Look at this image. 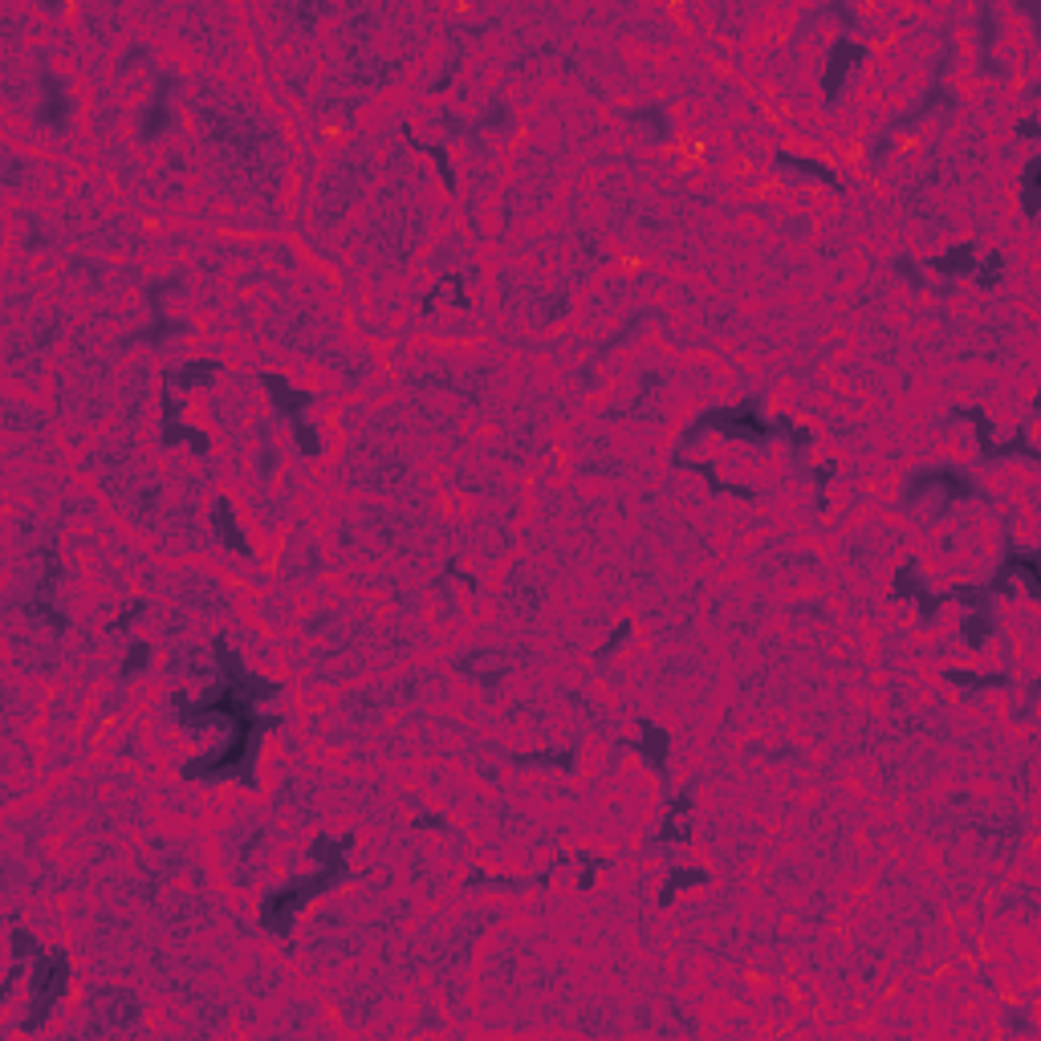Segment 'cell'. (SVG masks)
<instances>
[{"label": "cell", "mask_w": 1041, "mask_h": 1041, "mask_svg": "<svg viewBox=\"0 0 1041 1041\" xmlns=\"http://www.w3.org/2000/svg\"><path fill=\"white\" fill-rule=\"evenodd\" d=\"M171 704L188 732H204L212 724L228 728V741L220 749L179 765L183 781H236L244 789H257V761H261L265 737L281 728V716H261V704L249 692H240L236 684H228L220 676L196 700L188 692H171Z\"/></svg>", "instance_id": "1"}, {"label": "cell", "mask_w": 1041, "mask_h": 1041, "mask_svg": "<svg viewBox=\"0 0 1041 1041\" xmlns=\"http://www.w3.org/2000/svg\"><path fill=\"white\" fill-rule=\"evenodd\" d=\"M354 842H358L354 834H342V838L318 834V838L310 842V859L318 863L314 875L293 879V883L269 891V895L261 899L257 924H261L269 936L289 940L293 928H297V920L305 915V907H310L314 899H322V895H330L334 887H342V879L350 875V850H354Z\"/></svg>", "instance_id": "2"}, {"label": "cell", "mask_w": 1041, "mask_h": 1041, "mask_svg": "<svg viewBox=\"0 0 1041 1041\" xmlns=\"http://www.w3.org/2000/svg\"><path fill=\"white\" fill-rule=\"evenodd\" d=\"M708 432H716L724 440H741V444H769L777 436V427H773V419L761 415V395H753V399H741V403H724V407L700 411L680 432L676 452L700 444Z\"/></svg>", "instance_id": "3"}, {"label": "cell", "mask_w": 1041, "mask_h": 1041, "mask_svg": "<svg viewBox=\"0 0 1041 1041\" xmlns=\"http://www.w3.org/2000/svg\"><path fill=\"white\" fill-rule=\"evenodd\" d=\"M74 989V964L66 948H45L29 968V1013L17 1021V1033H41L53 1009L70 997Z\"/></svg>", "instance_id": "4"}, {"label": "cell", "mask_w": 1041, "mask_h": 1041, "mask_svg": "<svg viewBox=\"0 0 1041 1041\" xmlns=\"http://www.w3.org/2000/svg\"><path fill=\"white\" fill-rule=\"evenodd\" d=\"M952 598L964 606V623H960V643L968 651H985V643L997 635V615H993V594L985 586H968L956 582Z\"/></svg>", "instance_id": "5"}, {"label": "cell", "mask_w": 1041, "mask_h": 1041, "mask_svg": "<svg viewBox=\"0 0 1041 1041\" xmlns=\"http://www.w3.org/2000/svg\"><path fill=\"white\" fill-rule=\"evenodd\" d=\"M871 61V45L867 41H854V37H838L834 45H830V53H826V66H822V74H818V86H822V102L826 106H834L838 102V94L846 90V78L859 70V66H867Z\"/></svg>", "instance_id": "6"}, {"label": "cell", "mask_w": 1041, "mask_h": 1041, "mask_svg": "<svg viewBox=\"0 0 1041 1041\" xmlns=\"http://www.w3.org/2000/svg\"><path fill=\"white\" fill-rule=\"evenodd\" d=\"M944 493L948 501H968V497H976V480L968 476V472H960V468H920V472H911L907 480H903V505H915L924 493Z\"/></svg>", "instance_id": "7"}, {"label": "cell", "mask_w": 1041, "mask_h": 1041, "mask_svg": "<svg viewBox=\"0 0 1041 1041\" xmlns=\"http://www.w3.org/2000/svg\"><path fill=\"white\" fill-rule=\"evenodd\" d=\"M1021 578V586H1025V594L1029 598H1041V558L1033 554V549H1017L1013 541L1005 545V558H1001V566H997V574L989 578V594L997 598V594H1017V582Z\"/></svg>", "instance_id": "8"}, {"label": "cell", "mask_w": 1041, "mask_h": 1041, "mask_svg": "<svg viewBox=\"0 0 1041 1041\" xmlns=\"http://www.w3.org/2000/svg\"><path fill=\"white\" fill-rule=\"evenodd\" d=\"M891 598H895V602H911V606H915V619H920V623H932V619L940 615V606H944V594H936V590L924 586L920 566H915V562H899V566H895V574H891Z\"/></svg>", "instance_id": "9"}, {"label": "cell", "mask_w": 1041, "mask_h": 1041, "mask_svg": "<svg viewBox=\"0 0 1041 1041\" xmlns=\"http://www.w3.org/2000/svg\"><path fill=\"white\" fill-rule=\"evenodd\" d=\"M692 806H696V781H688V785L676 793V798L667 802L659 826L651 830V842H655V846H688V842H692V826H688Z\"/></svg>", "instance_id": "10"}, {"label": "cell", "mask_w": 1041, "mask_h": 1041, "mask_svg": "<svg viewBox=\"0 0 1041 1041\" xmlns=\"http://www.w3.org/2000/svg\"><path fill=\"white\" fill-rule=\"evenodd\" d=\"M9 940H13V944H9L13 960H9V976H5V989H0V1001H13V993H17V985L29 976L33 960L45 952V944H41V940H37V936L17 920V915L9 920Z\"/></svg>", "instance_id": "11"}, {"label": "cell", "mask_w": 1041, "mask_h": 1041, "mask_svg": "<svg viewBox=\"0 0 1041 1041\" xmlns=\"http://www.w3.org/2000/svg\"><path fill=\"white\" fill-rule=\"evenodd\" d=\"M212 533H216V541L228 549V554L253 558V541H249V533H244V525H240V517H236V505H232L224 493L212 497Z\"/></svg>", "instance_id": "12"}, {"label": "cell", "mask_w": 1041, "mask_h": 1041, "mask_svg": "<svg viewBox=\"0 0 1041 1041\" xmlns=\"http://www.w3.org/2000/svg\"><path fill=\"white\" fill-rule=\"evenodd\" d=\"M773 163L777 167H785V171H798V175H806V179H814V183H822V188H834V192H846V179L822 159V155H806V151H789V147H777L773 151Z\"/></svg>", "instance_id": "13"}, {"label": "cell", "mask_w": 1041, "mask_h": 1041, "mask_svg": "<svg viewBox=\"0 0 1041 1041\" xmlns=\"http://www.w3.org/2000/svg\"><path fill=\"white\" fill-rule=\"evenodd\" d=\"M261 387H265V395H269L273 411H277L281 419H289V423L305 419V407L314 403V395H310V391L293 387L285 375H273V371H265V375H261Z\"/></svg>", "instance_id": "14"}, {"label": "cell", "mask_w": 1041, "mask_h": 1041, "mask_svg": "<svg viewBox=\"0 0 1041 1041\" xmlns=\"http://www.w3.org/2000/svg\"><path fill=\"white\" fill-rule=\"evenodd\" d=\"M635 753H639V761L651 769V773H667V753H671V732L663 728V724H651V720H643L639 724V737H635V745H631Z\"/></svg>", "instance_id": "15"}, {"label": "cell", "mask_w": 1041, "mask_h": 1041, "mask_svg": "<svg viewBox=\"0 0 1041 1041\" xmlns=\"http://www.w3.org/2000/svg\"><path fill=\"white\" fill-rule=\"evenodd\" d=\"M667 464H671V468H688V472H700V476L708 480V488H712L716 497H732V501H757V493H753L749 484L724 480V476L716 472V464H712V460H688V456H680V452H676V456H671Z\"/></svg>", "instance_id": "16"}, {"label": "cell", "mask_w": 1041, "mask_h": 1041, "mask_svg": "<svg viewBox=\"0 0 1041 1041\" xmlns=\"http://www.w3.org/2000/svg\"><path fill=\"white\" fill-rule=\"evenodd\" d=\"M712 883V871L708 867H671L667 871V879H663V887H659V895H655V903L667 911V907H676L680 903V895H688V891H700V887H708Z\"/></svg>", "instance_id": "17"}, {"label": "cell", "mask_w": 1041, "mask_h": 1041, "mask_svg": "<svg viewBox=\"0 0 1041 1041\" xmlns=\"http://www.w3.org/2000/svg\"><path fill=\"white\" fill-rule=\"evenodd\" d=\"M41 106L33 110V118L37 122H45V127H66V114H70V90H66V82H61L57 74H41Z\"/></svg>", "instance_id": "18"}, {"label": "cell", "mask_w": 1041, "mask_h": 1041, "mask_svg": "<svg viewBox=\"0 0 1041 1041\" xmlns=\"http://www.w3.org/2000/svg\"><path fill=\"white\" fill-rule=\"evenodd\" d=\"M976 261H981V249H976V240H960V244H948L944 253H936V257L928 261V269L940 273V277H972Z\"/></svg>", "instance_id": "19"}, {"label": "cell", "mask_w": 1041, "mask_h": 1041, "mask_svg": "<svg viewBox=\"0 0 1041 1041\" xmlns=\"http://www.w3.org/2000/svg\"><path fill=\"white\" fill-rule=\"evenodd\" d=\"M159 293H163V281L147 285V305H151V326L135 334V338H139V342H147V346H163V342H167L171 334H183V330H188V326H183V322H171V318L163 314V301H159Z\"/></svg>", "instance_id": "20"}, {"label": "cell", "mask_w": 1041, "mask_h": 1041, "mask_svg": "<svg viewBox=\"0 0 1041 1041\" xmlns=\"http://www.w3.org/2000/svg\"><path fill=\"white\" fill-rule=\"evenodd\" d=\"M216 371H220V358H188L179 366V371H171V387L175 391H204L212 379H216Z\"/></svg>", "instance_id": "21"}, {"label": "cell", "mask_w": 1041, "mask_h": 1041, "mask_svg": "<svg viewBox=\"0 0 1041 1041\" xmlns=\"http://www.w3.org/2000/svg\"><path fill=\"white\" fill-rule=\"evenodd\" d=\"M159 440H163V448H179V444H188L196 456H208L212 452V436L204 432V427H196V423H163L159 427Z\"/></svg>", "instance_id": "22"}, {"label": "cell", "mask_w": 1041, "mask_h": 1041, "mask_svg": "<svg viewBox=\"0 0 1041 1041\" xmlns=\"http://www.w3.org/2000/svg\"><path fill=\"white\" fill-rule=\"evenodd\" d=\"M403 139L419 151V155H427L436 163V171H440V183H444V192H452L456 196V188H460V179H456V167H452V151L448 147H436V143H423V139H415L411 131H403Z\"/></svg>", "instance_id": "23"}, {"label": "cell", "mask_w": 1041, "mask_h": 1041, "mask_svg": "<svg viewBox=\"0 0 1041 1041\" xmlns=\"http://www.w3.org/2000/svg\"><path fill=\"white\" fill-rule=\"evenodd\" d=\"M1021 216L1037 220L1041 216V159H1025L1021 167Z\"/></svg>", "instance_id": "24"}, {"label": "cell", "mask_w": 1041, "mask_h": 1041, "mask_svg": "<svg viewBox=\"0 0 1041 1041\" xmlns=\"http://www.w3.org/2000/svg\"><path fill=\"white\" fill-rule=\"evenodd\" d=\"M513 765H541V769L574 773V769H578V749H533V753H513Z\"/></svg>", "instance_id": "25"}, {"label": "cell", "mask_w": 1041, "mask_h": 1041, "mask_svg": "<svg viewBox=\"0 0 1041 1041\" xmlns=\"http://www.w3.org/2000/svg\"><path fill=\"white\" fill-rule=\"evenodd\" d=\"M952 415H960V419H968L972 427H976V444H981V456L985 460H997V452H1001V444L993 440V419L981 411V407H956Z\"/></svg>", "instance_id": "26"}, {"label": "cell", "mask_w": 1041, "mask_h": 1041, "mask_svg": "<svg viewBox=\"0 0 1041 1041\" xmlns=\"http://www.w3.org/2000/svg\"><path fill=\"white\" fill-rule=\"evenodd\" d=\"M1005 269H1009L1005 253H985L981 261H976V269H972V281H976V289H981V293H993V289L1005 281Z\"/></svg>", "instance_id": "27"}, {"label": "cell", "mask_w": 1041, "mask_h": 1041, "mask_svg": "<svg viewBox=\"0 0 1041 1041\" xmlns=\"http://www.w3.org/2000/svg\"><path fill=\"white\" fill-rule=\"evenodd\" d=\"M944 680L964 688V692H985V688H1005L1009 676H981V671H964V667H944Z\"/></svg>", "instance_id": "28"}, {"label": "cell", "mask_w": 1041, "mask_h": 1041, "mask_svg": "<svg viewBox=\"0 0 1041 1041\" xmlns=\"http://www.w3.org/2000/svg\"><path fill=\"white\" fill-rule=\"evenodd\" d=\"M773 427H777V436H785V440H789V448H793V452H806V448H814V432H810L806 423H798V419H793V415H785V411H781V415H773Z\"/></svg>", "instance_id": "29"}, {"label": "cell", "mask_w": 1041, "mask_h": 1041, "mask_svg": "<svg viewBox=\"0 0 1041 1041\" xmlns=\"http://www.w3.org/2000/svg\"><path fill=\"white\" fill-rule=\"evenodd\" d=\"M25 615H33V619H45V623H49V627H53L57 635H66V631H70V619H66V610H61V606H57L53 598H37V594H33V598L25 602Z\"/></svg>", "instance_id": "30"}, {"label": "cell", "mask_w": 1041, "mask_h": 1041, "mask_svg": "<svg viewBox=\"0 0 1041 1041\" xmlns=\"http://www.w3.org/2000/svg\"><path fill=\"white\" fill-rule=\"evenodd\" d=\"M944 98H952V94H948L944 86H932V90L924 94V102H920V106H915V110H903V114H899V118L891 122V135H899L903 127H911V122H920L924 114H932V110H936V106H940Z\"/></svg>", "instance_id": "31"}, {"label": "cell", "mask_w": 1041, "mask_h": 1041, "mask_svg": "<svg viewBox=\"0 0 1041 1041\" xmlns=\"http://www.w3.org/2000/svg\"><path fill=\"white\" fill-rule=\"evenodd\" d=\"M139 127H143V139H155V135L167 127V94H163V90H159V94H155V102L143 110Z\"/></svg>", "instance_id": "32"}, {"label": "cell", "mask_w": 1041, "mask_h": 1041, "mask_svg": "<svg viewBox=\"0 0 1041 1041\" xmlns=\"http://www.w3.org/2000/svg\"><path fill=\"white\" fill-rule=\"evenodd\" d=\"M293 448L301 452V456H322V436H318V427L314 423H305V419H297L293 423Z\"/></svg>", "instance_id": "33"}, {"label": "cell", "mask_w": 1041, "mask_h": 1041, "mask_svg": "<svg viewBox=\"0 0 1041 1041\" xmlns=\"http://www.w3.org/2000/svg\"><path fill=\"white\" fill-rule=\"evenodd\" d=\"M147 663H151V647H147V643H131L127 659H122V667H118V676H122V680H135L139 671H147Z\"/></svg>", "instance_id": "34"}, {"label": "cell", "mask_w": 1041, "mask_h": 1041, "mask_svg": "<svg viewBox=\"0 0 1041 1041\" xmlns=\"http://www.w3.org/2000/svg\"><path fill=\"white\" fill-rule=\"evenodd\" d=\"M631 635H635V619H619V627L606 635V643H602L598 659H606V655H615L619 647H627V643H631Z\"/></svg>", "instance_id": "35"}, {"label": "cell", "mask_w": 1041, "mask_h": 1041, "mask_svg": "<svg viewBox=\"0 0 1041 1041\" xmlns=\"http://www.w3.org/2000/svg\"><path fill=\"white\" fill-rule=\"evenodd\" d=\"M891 269H895V277H899V281H907L911 289H924V273H920V261H915V257H907V253H903V257H895V261H891Z\"/></svg>", "instance_id": "36"}, {"label": "cell", "mask_w": 1041, "mask_h": 1041, "mask_svg": "<svg viewBox=\"0 0 1041 1041\" xmlns=\"http://www.w3.org/2000/svg\"><path fill=\"white\" fill-rule=\"evenodd\" d=\"M143 610H147V598H131L127 606L118 610V619L110 623V631H127V627H131V623H135V619L143 615Z\"/></svg>", "instance_id": "37"}, {"label": "cell", "mask_w": 1041, "mask_h": 1041, "mask_svg": "<svg viewBox=\"0 0 1041 1041\" xmlns=\"http://www.w3.org/2000/svg\"><path fill=\"white\" fill-rule=\"evenodd\" d=\"M834 476H838V460L826 456V460L814 468V488H818V493H830V480H834Z\"/></svg>", "instance_id": "38"}, {"label": "cell", "mask_w": 1041, "mask_h": 1041, "mask_svg": "<svg viewBox=\"0 0 1041 1041\" xmlns=\"http://www.w3.org/2000/svg\"><path fill=\"white\" fill-rule=\"evenodd\" d=\"M997 41V17L989 5H981V49H989Z\"/></svg>", "instance_id": "39"}, {"label": "cell", "mask_w": 1041, "mask_h": 1041, "mask_svg": "<svg viewBox=\"0 0 1041 1041\" xmlns=\"http://www.w3.org/2000/svg\"><path fill=\"white\" fill-rule=\"evenodd\" d=\"M419 830H448V818L444 814H436V810H423V814H415L411 818Z\"/></svg>", "instance_id": "40"}, {"label": "cell", "mask_w": 1041, "mask_h": 1041, "mask_svg": "<svg viewBox=\"0 0 1041 1041\" xmlns=\"http://www.w3.org/2000/svg\"><path fill=\"white\" fill-rule=\"evenodd\" d=\"M1017 135H1021V139H1037V135H1041V122H1037V118H1025L1021 127H1017Z\"/></svg>", "instance_id": "41"}]
</instances>
